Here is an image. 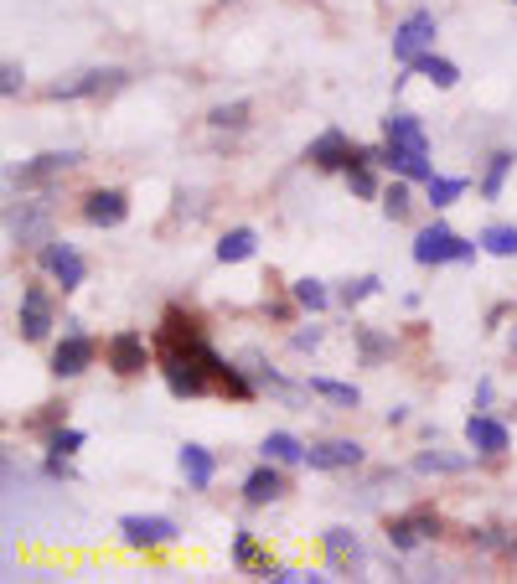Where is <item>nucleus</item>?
I'll return each mask as SVG.
<instances>
[{"instance_id":"30","label":"nucleus","mask_w":517,"mask_h":584,"mask_svg":"<svg viewBox=\"0 0 517 584\" xmlns=\"http://www.w3.org/2000/svg\"><path fill=\"white\" fill-rule=\"evenodd\" d=\"M249 114H254V104L233 99V104H218V109H207V125H212V130H249Z\"/></svg>"},{"instance_id":"39","label":"nucleus","mask_w":517,"mask_h":584,"mask_svg":"<svg viewBox=\"0 0 517 584\" xmlns=\"http://www.w3.org/2000/svg\"><path fill=\"white\" fill-rule=\"evenodd\" d=\"M321 342H326V331H321V326H300V331L290 336V347H295V352H316Z\"/></svg>"},{"instance_id":"26","label":"nucleus","mask_w":517,"mask_h":584,"mask_svg":"<svg viewBox=\"0 0 517 584\" xmlns=\"http://www.w3.org/2000/svg\"><path fill=\"white\" fill-rule=\"evenodd\" d=\"M466 187H471L466 176H440V171H435L430 181H424V202H430L435 212H445L450 202H461V197H466Z\"/></svg>"},{"instance_id":"10","label":"nucleus","mask_w":517,"mask_h":584,"mask_svg":"<svg viewBox=\"0 0 517 584\" xmlns=\"http://www.w3.org/2000/svg\"><path fill=\"white\" fill-rule=\"evenodd\" d=\"M57 326V305L42 285H26L21 300H16V331H21V342H47Z\"/></svg>"},{"instance_id":"12","label":"nucleus","mask_w":517,"mask_h":584,"mask_svg":"<svg viewBox=\"0 0 517 584\" xmlns=\"http://www.w3.org/2000/svg\"><path fill=\"white\" fill-rule=\"evenodd\" d=\"M435 37H440V16H435L430 6H419V11H409L399 26H393V57H399V63H409V57L430 52Z\"/></svg>"},{"instance_id":"7","label":"nucleus","mask_w":517,"mask_h":584,"mask_svg":"<svg viewBox=\"0 0 517 584\" xmlns=\"http://www.w3.org/2000/svg\"><path fill=\"white\" fill-rule=\"evenodd\" d=\"M104 357H109V373H114V378H140L145 367L156 362V347L145 342V331H135V326H119V331L109 336Z\"/></svg>"},{"instance_id":"1","label":"nucleus","mask_w":517,"mask_h":584,"mask_svg":"<svg viewBox=\"0 0 517 584\" xmlns=\"http://www.w3.org/2000/svg\"><path fill=\"white\" fill-rule=\"evenodd\" d=\"M476 254H481V238H461L445 218L424 223V228L414 233V264H424V269H440V264H476Z\"/></svg>"},{"instance_id":"2","label":"nucleus","mask_w":517,"mask_h":584,"mask_svg":"<svg viewBox=\"0 0 517 584\" xmlns=\"http://www.w3.org/2000/svg\"><path fill=\"white\" fill-rule=\"evenodd\" d=\"M306 161L316 166V171H352V166H362V161H378V145H357L342 125H326L311 145H306Z\"/></svg>"},{"instance_id":"28","label":"nucleus","mask_w":517,"mask_h":584,"mask_svg":"<svg viewBox=\"0 0 517 584\" xmlns=\"http://www.w3.org/2000/svg\"><path fill=\"white\" fill-rule=\"evenodd\" d=\"M306 388L316 398H326V404H337V409H362V388L357 383H337V378H306Z\"/></svg>"},{"instance_id":"19","label":"nucleus","mask_w":517,"mask_h":584,"mask_svg":"<svg viewBox=\"0 0 517 584\" xmlns=\"http://www.w3.org/2000/svg\"><path fill=\"white\" fill-rule=\"evenodd\" d=\"M383 140L404 145V150H430V130H424V119L409 114V109H393V114L383 119Z\"/></svg>"},{"instance_id":"17","label":"nucleus","mask_w":517,"mask_h":584,"mask_svg":"<svg viewBox=\"0 0 517 584\" xmlns=\"http://www.w3.org/2000/svg\"><path fill=\"white\" fill-rule=\"evenodd\" d=\"M362 460H368V455H362L357 440H321V445L306 450V466L311 471H357Z\"/></svg>"},{"instance_id":"29","label":"nucleus","mask_w":517,"mask_h":584,"mask_svg":"<svg viewBox=\"0 0 517 584\" xmlns=\"http://www.w3.org/2000/svg\"><path fill=\"white\" fill-rule=\"evenodd\" d=\"M476 238H481V254H492V259H517V228H512V223H486Z\"/></svg>"},{"instance_id":"13","label":"nucleus","mask_w":517,"mask_h":584,"mask_svg":"<svg viewBox=\"0 0 517 584\" xmlns=\"http://www.w3.org/2000/svg\"><path fill=\"white\" fill-rule=\"evenodd\" d=\"M37 264H42V274L52 285H63V290H78L83 280H88V264H83V254L73 249L68 238H47L42 243V254H37Z\"/></svg>"},{"instance_id":"18","label":"nucleus","mask_w":517,"mask_h":584,"mask_svg":"<svg viewBox=\"0 0 517 584\" xmlns=\"http://www.w3.org/2000/svg\"><path fill=\"white\" fill-rule=\"evenodd\" d=\"M176 466H181V476H187L192 491H207L212 481H218V455H212L207 445H197V440H187L176 450Z\"/></svg>"},{"instance_id":"31","label":"nucleus","mask_w":517,"mask_h":584,"mask_svg":"<svg viewBox=\"0 0 517 584\" xmlns=\"http://www.w3.org/2000/svg\"><path fill=\"white\" fill-rule=\"evenodd\" d=\"M378 161H362V166H352L347 171V187H352V197H362V202H373V197H383V181H378V171H373Z\"/></svg>"},{"instance_id":"9","label":"nucleus","mask_w":517,"mask_h":584,"mask_svg":"<svg viewBox=\"0 0 517 584\" xmlns=\"http://www.w3.org/2000/svg\"><path fill=\"white\" fill-rule=\"evenodd\" d=\"M321 553H326V574H337V579H357L368 569V548H362V538L352 528H326Z\"/></svg>"},{"instance_id":"24","label":"nucleus","mask_w":517,"mask_h":584,"mask_svg":"<svg viewBox=\"0 0 517 584\" xmlns=\"http://www.w3.org/2000/svg\"><path fill=\"white\" fill-rule=\"evenodd\" d=\"M259 450H264V460H280V466H306V450L311 445H300L290 429H269Z\"/></svg>"},{"instance_id":"46","label":"nucleus","mask_w":517,"mask_h":584,"mask_svg":"<svg viewBox=\"0 0 517 584\" xmlns=\"http://www.w3.org/2000/svg\"><path fill=\"white\" fill-rule=\"evenodd\" d=\"M507 6H517V0H507Z\"/></svg>"},{"instance_id":"42","label":"nucleus","mask_w":517,"mask_h":584,"mask_svg":"<svg viewBox=\"0 0 517 584\" xmlns=\"http://www.w3.org/2000/svg\"><path fill=\"white\" fill-rule=\"evenodd\" d=\"M383 419H388V429H393V424H409V409H404V404H399V409H388V414H383Z\"/></svg>"},{"instance_id":"45","label":"nucleus","mask_w":517,"mask_h":584,"mask_svg":"<svg viewBox=\"0 0 517 584\" xmlns=\"http://www.w3.org/2000/svg\"><path fill=\"white\" fill-rule=\"evenodd\" d=\"M218 6H238V0H218Z\"/></svg>"},{"instance_id":"15","label":"nucleus","mask_w":517,"mask_h":584,"mask_svg":"<svg viewBox=\"0 0 517 584\" xmlns=\"http://www.w3.org/2000/svg\"><path fill=\"white\" fill-rule=\"evenodd\" d=\"M466 445L476 450V455H507L512 450V429L497 419V414H486V409H476L471 419H466Z\"/></svg>"},{"instance_id":"8","label":"nucleus","mask_w":517,"mask_h":584,"mask_svg":"<svg viewBox=\"0 0 517 584\" xmlns=\"http://www.w3.org/2000/svg\"><path fill=\"white\" fill-rule=\"evenodd\" d=\"M125 83H130L125 68H88V73H73V78H63V83H52L47 99H109V94H119Z\"/></svg>"},{"instance_id":"5","label":"nucleus","mask_w":517,"mask_h":584,"mask_svg":"<svg viewBox=\"0 0 517 584\" xmlns=\"http://www.w3.org/2000/svg\"><path fill=\"white\" fill-rule=\"evenodd\" d=\"M6 233L11 243H21V249H42V243L52 238V192H42L37 202H11L6 207Z\"/></svg>"},{"instance_id":"38","label":"nucleus","mask_w":517,"mask_h":584,"mask_svg":"<svg viewBox=\"0 0 517 584\" xmlns=\"http://www.w3.org/2000/svg\"><path fill=\"white\" fill-rule=\"evenodd\" d=\"M21 88H26V73H21V63H6V68H0V94H6V99H16Z\"/></svg>"},{"instance_id":"23","label":"nucleus","mask_w":517,"mask_h":584,"mask_svg":"<svg viewBox=\"0 0 517 584\" xmlns=\"http://www.w3.org/2000/svg\"><path fill=\"white\" fill-rule=\"evenodd\" d=\"M259 254V233L254 228H228L218 238V249H212V259L218 264H243V259H254Z\"/></svg>"},{"instance_id":"40","label":"nucleus","mask_w":517,"mask_h":584,"mask_svg":"<svg viewBox=\"0 0 517 584\" xmlns=\"http://www.w3.org/2000/svg\"><path fill=\"white\" fill-rule=\"evenodd\" d=\"M254 559H259L254 538H249V533H238V538H233V564H238V569H254Z\"/></svg>"},{"instance_id":"25","label":"nucleus","mask_w":517,"mask_h":584,"mask_svg":"<svg viewBox=\"0 0 517 584\" xmlns=\"http://www.w3.org/2000/svg\"><path fill=\"white\" fill-rule=\"evenodd\" d=\"M352 342H357L362 367H378L383 357H393V336H383L378 326H352Z\"/></svg>"},{"instance_id":"6","label":"nucleus","mask_w":517,"mask_h":584,"mask_svg":"<svg viewBox=\"0 0 517 584\" xmlns=\"http://www.w3.org/2000/svg\"><path fill=\"white\" fill-rule=\"evenodd\" d=\"M94 357H99V342L94 336L83 331V321H63V342L52 347V378H78V373H88V367H94Z\"/></svg>"},{"instance_id":"43","label":"nucleus","mask_w":517,"mask_h":584,"mask_svg":"<svg viewBox=\"0 0 517 584\" xmlns=\"http://www.w3.org/2000/svg\"><path fill=\"white\" fill-rule=\"evenodd\" d=\"M507 553H512V559H517V533H512V543H507Z\"/></svg>"},{"instance_id":"36","label":"nucleus","mask_w":517,"mask_h":584,"mask_svg":"<svg viewBox=\"0 0 517 584\" xmlns=\"http://www.w3.org/2000/svg\"><path fill=\"white\" fill-rule=\"evenodd\" d=\"M52 481H78V466H73V455H52L47 450V466H42Z\"/></svg>"},{"instance_id":"21","label":"nucleus","mask_w":517,"mask_h":584,"mask_svg":"<svg viewBox=\"0 0 517 584\" xmlns=\"http://www.w3.org/2000/svg\"><path fill=\"white\" fill-rule=\"evenodd\" d=\"M404 68H409L414 78H430L435 88H445V94H450V88H455V83H461V68H455V63H450V57H440L435 47H430V52H419V57H409V63H404Z\"/></svg>"},{"instance_id":"32","label":"nucleus","mask_w":517,"mask_h":584,"mask_svg":"<svg viewBox=\"0 0 517 584\" xmlns=\"http://www.w3.org/2000/svg\"><path fill=\"white\" fill-rule=\"evenodd\" d=\"M290 300L300 305V311H326V305H331V290H326L321 280H295V285H290Z\"/></svg>"},{"instance_id":"3","label":"nucleus","mask_w":517,"mask_h":584,"mask_svg":"<svg viewBox=\"0 0 517 584\" xmlns=\"http://www.w3.org/2000/svg\"><path fill=\"white\" fill-rule=\"evenodd\" d=\"M176 538H181V528H176V517H166V512L119 517V543H125L130 553H156V548H171Z\"/></svg>"},{"instance_id":"20","label":"nucleus","mask_w":517,"mask_h":584,"mask_svg":"<svg viewBox=\"0 0 517 584\" xmlns=\"http://www.w3.org/2000/svg\"><path fill=\"white\" fill-rule=\"evenodd\" d=\"M471 460H476V450H471V455H450V450H419V455L409 460V471H414V476H466V471H471Z\"/></svg>"},{"instance_id":"41","label":"nucleus","mask_w":517,"mask_h":584,"mask_svg":"<svg viewBox=\"0 0 517 584\" xmlns=\"http://www.w3.org/2000/svg\"><path fill=\"white\" fill-rule=\"evenodd\" d=\"M471 404H476V409H486V404H492V378H481V383H476V393H471Z\"/></svg>"},{"instance_id":"4","label":"nucleus","mask_w":517,"mask_h":584,"mask_svg":"<svg viewBox=\"0 0 517 584\" xmlns=\"http://www.w3.org/2000/svg\"><path fill=\"white\" fill-rule=\"evenodd\" d=\"M83 156L78 150H42V156H32V161H21V166H11V176H6V187L16 192H47L57 176H68L73 166H78Z\"/></svg>"},{"instance_id":"27","label":"nucleus","mask_w":517,"mask_h":584,"mask_svg":"<svg viewBox=\"0 0 517 584\" xmlns=\"http://www.w3.org/2000/svg\"><path fill=\"white\" fill-rule=\"evenodd\" d=\"M383 218L388 223H404L409 218V212H414V181L409 176H399V181H388V187H383Z\"/></svg>"},{"instance_id":"34","label":"nucleus","mask_w":517,"mask_h":584,"mask_svg":"<svg viewBox=\"0 0 517 584\" xmlns=\"http://www.w3.org/2000/svg\"><path fill=\"white\" fill-rule=\"evenodd\" d=\"M83 429H73V424H57V429H47V450L52 455H73V450H83Z\"/></svg>"},{"instance_id":"14","label":"nucleus","mask_w":517,"mask_h":584,"mask_svg":"<svg viewBox=\"0 0 517 584\" xmlns=\"http://www.w3.org/2000/svg\"><path fill=\"white\" fill-rule=\"evenodd\" d=\"M78 212H83L88 228H119V223L130 218V197L119 192V187H94V192L78 202Z\"/></svg>"},{"instance_id":"44","label":"nucleus","mask_w":517,"mask_h":584,"mask_svg":"<svg viewBox=\"0 0 517 584\" xmlns=\"http://www.w3.org/2000/svg\"><path fill=\"white\" fill-rule=\"evenodd\" d=\"M512 352H517V326H512Z\"/></svg>"},{"instance_id":"33","label":"nucleus","mask_w":517,"mask_h":584,"mask_svg":"<svg viewBox=\"0 0 517 584\" xmlns=\"http://www.w3.org/2000/svg\"><path fill=\"white\" fill-rule=\"evenodd\" d=\"M373 295H383V280H378V274H357V280H347V285L337 290V300L347 305V311H352V305H362V300H373Z\"/></svg>"},{"instance_id":"22","label":"nucleus","mask_w":517,"mask_h":584,"mask_svg":"<svg viewBox=\"0 0 517 584\" xmlns=\"http://www.w3.org/2000/svg\"><path fill=\"white\" fill-rule=\"evenodd\" d=\"M512 171H517V150H492V156H486V171H481V197L497 202L507 192V176Z\"/></svg>"},{"instance_id":"35","label":"nucleus","mask_w":517,"mask_h":584,"mask_svg":"<svg viewBox=\"0 0 517 584\" xmlns=\"http://www.w3.org/2000/svg\"><path fill=\"white\" fill-rule=\"evenodd\" d=\"M507 528H481V533H471V548H481V553H507Z\"/></svg>"},{"instance_id":"37","label":"nucleus","mask_w":517,"mask_h":584,"mask_svg":"<svg viewBox=\"0 0 517 584\" xmlns=\"http://www.w3.org/2000/svg\"><path fill=\"white\" fill-rule=\"evenodd\" d=\"M269 579H275V584H321V579H331V574H316V569H275V574H269Z\"/></svg>"},{"instance_id":"16","label":"nucleus","mask_w":517,"mask_h":584,"mask_svg":"<svg viewBox=\"0 0 517 584\" xmlns=\"http://www.w3.org/2000/svg\"><path fill=\"white\" fill-rule=\"evenodd\" d=\"M285 497V466L280 460H264V466H254L249 476H243V502L249 507H269Z\"/></svg>"},{"instance_id":"47","label":"nucleus","mask_w":517,"mask_h":584,"mask_svg":"<svg viewBox=\"0 0 517 584\" xmlns=\"http://www.w3.org/2000/svg\"><path fill=\"white\" fill-rule=\"evenodd\" d=\"M512 419H517V414H512Z\"/></svg>"},{"instance_id":"11","label":"nucleus","mask_w":517,"mask_h":584,"mask_svg":"<svg viewBox=\"0 0 517 584\" xmlns=\"http://www.w3.org/2000/svg\"><path fill=\"white\" fill-rule=\"evenodd\" d=\"M383 533H388V548L393 553H414V548H424V543L440 538V512L435 507H414L404 517H393Z\"/></svg>"}]
</instances>
